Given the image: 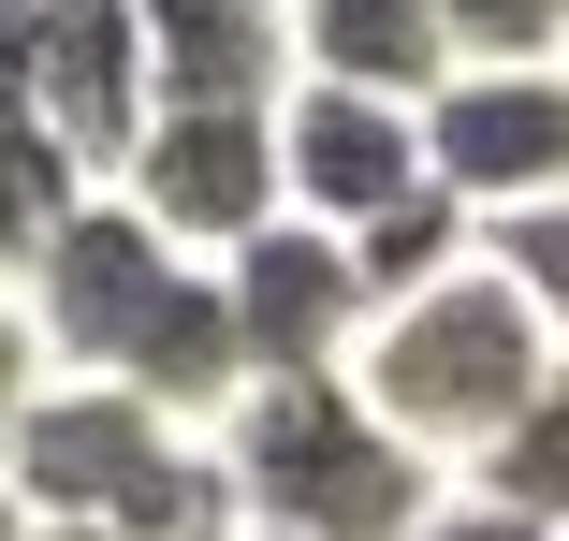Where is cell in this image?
<instances>
[{
  "mask_svg": "<svg viewBox=\"0 0 569 541\" xmlns=\"http://www.w3.org/2000/svg\"><path fill=\"white\" fill-rule=\"evenodd\" d=\"M30 322H44L59 381H102V395L190 424V440L249 395V352H234V307H219V264L161 249L118 190L73 205V235H59L44 278H30Z\"/></svg>",
  "mask_w": 569,
  "mask_h": 541,
  "instance_id": "6da1fadb",
  "label": "cell"
},
{
  "mask_svg": "<svg viewBox=\"0 0 569 541\" xmlns=\"http://www.w3.org/2000/svg\"><path fill=\"white\" fill-rule=\"evenodd\" d=\"M336 381H351L366 424H380V440H409L423 469H482V454H497V424L555 381V322H540L526 278L482 249V264H452L438 293L380 307Z\"/></svg>",
  "mask_w": 569,
  "mask_h": 541,
  "instance_id": "7a4b0ae2",
  "label": "cell"
},
{
  "mask_svg": "<svg viewBox=\"0 0 569 541\" xmlns=\"http://www.w3.org/2000/svg\"><path fill=\"white\" fill-rule=\"evenodd\" d=\"M0 498L30 527H88V541H234V483L190 424L102 395V381H30Z\"/></svg>",
  "mask_w": 569,
  "mask_h": 541,
  "instance_id": "3957f363",
  "label": "cell"
},
{
  "mask_svg": "<svg viewBox=\"0 0 569 541\" xmlns=\"http://www.w3.org/2000/svg\"><path fill=\"white\" fill-rule=\"evenodd\" d=\"M204 454L234 483V527H278V541H409L438 512V469L380 440L351 381H249L204 424Z\"/></svg>",
  "mask_w": 569,
  "mask_h": 541,
  "instance_id": "277c9868",
  "label": "cell"
},
{
  "mask_svg": "<svg viewBox=\"0 0 569 541\" xmlns=\"http://www.w3.org/2000/svg\"><path fill=\"white\" fill-rule=\"evenodd\" d=\"M423 176L468 205L482 235L569 205V59L555 73H452L423 102Z\"/></svg>",
  "mask_w": 569,
  "mask_h": 541,
  "instance_id": "5b68a950",
  "label": "cell"
},
{
  "mask_svg": "<svg viewBox=\"0 0 569 541\" xmlns=\"http://www.w3.org/2000/svg\"><path fill=\"white\" fill-rule=\"evenodd\" d=\"M118 205H132L161 249L234 264L278 220V118H147L132 161H118Z\"/></svg>",
  "mask_w": 569,
  "mask_h": 541,
  "instance_id": "8992f818",
  "label": "cell"
},
{
  "mask_svg": "<svg viewBox=\"0 0 569 541\" xmlns=\"http://www.w3.org/2000/svg\"><path fill=\"white\" fill-rule=\"evenodd\" d=\"M30 132L88 190H118V161L147 132V30H132V0H59V16H30Z\"/></svg>",
  "mask_w": 569,
  "mask_h": 541,
  "instance_id": "52a82bcc",
  "label": "cell"
},
{
  "mask_svg": "<svg viewBox=\"0 0 569 541\" xmlns=\"http://www.w3.org/2000/svg\"><path fill=\"white\" fill-rule=\"evenodd\" d=\"M219 307H234V352L249 381H336L366 337V293H351V249L307 235V220H263L234 264H219Z\"/></svg>",
  "mask_w": 569,
  "mask_h": 541,
  "instance_id": "ba28073f",
  "label": "cell"
},
{
  "mask_svg": "<svg viewBox=\"0 0 569 541\" xmlns=\"http://www.w3.org/2000/svg\"><path fill=\"white\" fill-rule=\"evenodd\" d=\"M409 190H423V118L351 102V88H292L278 102V220L366 235L380 205H409Z\"/></svg>",
  "mask_w": 569,
  "mask_h": 541,
  "instance_id": "9c48e42d",
  "label": "cell"
},
{
  "mask_svg": "<svg viewBox=\"0 0 569 541\" xmlns=\"http://www.w3.org/2000/svg\"><path fill=\"white\" fill-rule=\"evenodd\" d=\"M147 118H278L292 102V16L263 0H147Z\"/></svg>",
  "mask_w": 569,
  "mask_h": 541,
  "instance_id": "30bf717a",
  "label": "cell"
},
{
  "mask_svg": "<svg viewBox=\"0 0 569 541\" xmlns=\"http://www.w3.org/2000/svg\"><path fill=\"white\" fill-rule=\"evenodd\" d=\"M292 88H351V102L423 118L452 88V30H438V0H307L292 16Z\"/></svg>",
  "mask_w": 569,
  "mask_h": 541,
  "instance_id": "8fae6325",
  "label": "cell"
},
{
  "mask_svg": "<svg viewBox=\"0 0 569 541\" xmlns=\"http://www.w3.org/2000/svg\"><path fill=\"white\" fill-rule=\"evenodd\" d=\"M336 249H351V293H366V322H380V307L438 293L452 264H482V220H468V205H452V190L423 176L409 205H380V220H366V235H336Z\"/></svg>",
  "mask_w": 569,
  "mask_h": 541,
  "instance_id": "7c38bea8",
  "label": "cell"
},
{
  "mask_svg": "<svg viewBox=\"0 0 569 541\" xmlns=\"http://www.w3.org/2000/svg\"><path fill=\"white\" fill-rule=\"evenodd\" d=\"M468 498H482V512H511V527H540V541H569V366L497 424V454L468 469Z\"/></svg>",
  "mask_w": 569,
  "mask_h": 541,
  "instance_id": "4fadbf2b",
  "label": "cell"
},
{
  "mask_svg": "<svg viewBox=\"0 0 569 541\" xmlns=\"http://www.w3.org/2000/svg\"><path fill=\"white\" fill-rule=\"evenodd\" d=\"M73 205H88V176H73L30 118H0V293L44 278V249L73 235Z\"/></svg>",
  "mask_w": 569,
  "mask_h": 541,
  "instance_id": "5bb4252c",
  "label": "cell"
},
{
  "mask_svg": "<svg viewBox=\"0 0 569 541\" xmlns=\"http://www.w3.org/2000/svg\"><path fill=\"white\" fill-rule=\"evenodd\" d=\"M482 249H497V264L526 278V307L555 322V366H569V205H540V220H497Z\"/></svg>",
  "mask_w": 569,
  "mask_h": 541,
  "instance_id": "9a60e30c",
  "label": "cell"
},
{
  "mask_svg": "<svg viewBox=\"0 0 569 541\" xmlns=\"http://www.w3.org/2000/svg\"><path fill=\"white\" fill-rule=\"evenodd\" d=\"M409 541H540V527H511V512H482V498H438Z\"/></svg>",
  "mask_w": 569,
  "mask_h": 541,
  "instance_id": "2e32d148",
  "label": "cell"
},
{
  "mask_svg": "<svg viewBox=\"0 0 569 541\" xmlns=\"http://www.w3.org/2000/svg\"><path fill=\"white\" fill-rule=\"evenodd\" d=\"M16 410H30V322H0V454H16Z\"/></svg>",
  "mask_w": 569,
  "mask_h": 541,
  "instance_id": "e0dca14e",
  "label": "cell"
},
{
  "mask_svg": "<svg viewBox=\"0 0 569 541\" xmlns=\"http://www.w3.org/2000/svg\"><path fill=\"white\" fill-rule=\"evenodd\" d=\"M0 541H30V512H16V498H0Z\"/></svg>",
  "mask_w": 569,
  "mask_h": 541,
  "instance_id": "ac0fdd59",
  "label": "cell"
},
{
  "mask_svg": "<svg viewBox=\"0 0 569 541\" xmlns=\"http://www.w3.org/2000/svg\"><path fill=\"white\" fill-rule=\"evenodd\" d=\"M30 541H88V527H30Z\"/></svg>",
  "mask_w": 569,
  "mask_h": 541,
  "instance_id": "d6986e66",
  "label": "cell"
},
{
  "mask_svg": "<svg viewBox=\"0 0 569 541\" xmlns=\"http://www.w3.org/2000/svg\"><path fill=\"white\" fill-rule=\"evenodd\" d=\"M234 541H278V527H234Z\"/></svg>",
  "mask_w": 569,
  "mask_h": 541,
  "instance_id": "ffe728a7",
  "label": "cell"
},
{
  "mask_svg": "<svg viewBox=\"0 0 569 541\" xmlns=\"http://www.w3.org/2000/svg\"><path fill=\"white\" fill-rule=\"evenodd\" d=\"M0 322H16V293H0Z\"/></svg>",
  "mask_w": 569,
  "mask_h": 541,
  "instance_id": "44dd1931",
  "label": "cell"
}]
</instances>
